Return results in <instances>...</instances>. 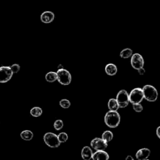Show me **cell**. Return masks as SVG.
Segmentation results:
<instances>
[{"instance_id": "cell-25", "label": "cell", "mask_w": 160, "mask_h": 160, "mask_svg": "<svg viewBox=\"0 0 160 160\" xmlns=\"http://www.w3.org/2000/svg\"><path fill=\"white\" fill-rule=\"evenodd\" d=\"M10 68L13 73H17L20 70V66L18 64H14Z\"/></svg>"}, {"instance_id": "cell-17", "label": "cell", "mask_w": 160, "mask_h": 160, "mask_svg": "<svg viewBox=\"0 0 160 160\" xmlns=\"http://www.w3.org/2000/svg\"><path fill=\"white\" fill-rule=\"evenodd\" d=\"M57 78H58L57 73L55 72H53V71L48 73L45 76L46 80L48 82H50V83H53V82H54L55 81H56Z\"/></svg>"}, {"instance_id": "cell-10", "label": "cell", "mask_w": 160, "mask_h": 160, "mask_svg": "<svg viewBox=\"0 0 160 160\" xmlns=\"http://www.w3.org/2000/svg\"><path fill=\"white\" fill-rule=\"evenodd\" d=\"M151 153L148 148H142L139 150L136 153V158L138 160H145L148 159Z\"/></svg>"}, {"instance_id": "cell-5", "label": "cell", "mask_w": 160, "mask_h": 160, "mask_svg": "<svg viewBox=\"0 0 160 160\" xmlns=\"http://www.w3.org/2000/svg\"><path fill=\"white\" fill-rule=\"evenodd\" d=\"M43 139L46 145L51 148H58L61 144L59 141L58 136L53 133H46L44 135Z\"/></svg>"}, {"instance_id": "cell-2", "label": "cell", "mask_w": 160, "mask_h": 160, "mask_svg": "<svg viewBox=\"0 0 160 160\" xmlns=\"http://www.w3.org/2000/svg\"><path fill=\"white\" fill-rule=\"evenodd\" d=\"M142 90L144 94V98L147 101L150 102H154L156 101L158 97V93L154 86L147 85H145Z\"/></svg>"}, {"instance_id": "cell-16", "label": "cell", "mask_w": 160, "mask_h": 160, "mask_svg": "<svg viewBox=\"0 0 160 160\" xmlns=\"http://www.w3.org/2000/svg\"><path fill=\"white\" fill-rule=\"evenodd\" d=\"M20 136L25 141H30L33 138V133L30 130H25L21 133Z\"/></svg>"}, {"instance_id": "cell-20", "label": "cell", "mask_w": 160, "mask_h": 160, "mask_svg": "<svg viewBox=\"0 0 160 160\" xmlns=\"http://www.w3.org/2000/svg\"><path fill=\"white\" fill-rule=\"evenodd\" d=\"M113 138V134L110 131H106L102 134V139L107 143L111 142Z\"/></svg>"}, {"instance_id": "cell-22", "label": "cell", "mask_w": 160, "mask_h": 160, "mask_svg": "<svg viewBox=\"0 0 160 160\" xmlns=\"http://www.w3.org/2000/svg\"><path fill=\"white\" fill-rule=\"evenodd\" d=\"M63 127V122L62 119H57L54 123V128L56 130L59 131Z\"/></svg>"}, {"instance_id": "cell-12", "label": "cell", "mask_w": 160, "mask_h": 160, "mask_svg": "<svg viewBox=\"0 0 160 160\" xmlns=\"http://www.w3.org/2000/svg\"><path fill=\"white\" fill-rule=\"evenodd\" d=\"M110 156L104 150H98L93 154L92 159L94 160H102V159H108Z\"/></svg>"}, {"instance_id": "cell-1", "label": "cell", "mask_w": 160, "mask_h": 160, "mask_svg": "<svg viewBox=\"0 0 160 160\" xmlns=\"http://www.w3.org/2000/svg\"><path fill=\"white\" fill-rule=\"evenodd\" d=\"M120 120L121 118L117 111L110 110L105 116V124L110 128H116L120 123Z\"/></svg>"}, {"instance_id": "cell-11", "label": "cell", "mask_w": 160, "mask_h": 160, "mask_svg": "<svg viewBox=\"0 0 160 160\" xmlns=\"http://www.w3.org/2000/svg\"><path fill=\"white\" fill-rule=\"evenodd\" d=\"M54 19V14L51 11H45L41 15V20L44 23H50Z\"/></svg>"}, {"instance_id": "cell-3", "label": "cell", "mask_w": 160, "mask_h": 160, "mask_svg": "<svg viewBox=\"0 0 160 160\" xmlns=\"http://www.w3.org/2000/svg\"><path fill=\"white\" fill-rule=\"evenodd\" d=\"M57 73V80L62 85H68L71 82V75L70 73L63 68L59 69Z\"/></svg>"}, {"instance_id": "cell-6", "label": "cell", "mask_w": 160, "mask_h": 160, "mask_svg": "<svg viewBox=\"0 0 160 160\" xmlns=\"http://www.w3.org/2000/svg\"><path fill=\"white\" fill-rule=\"evenodd\" d=\"M116 99L118 102L119 108H125L126 106H128V105L130 103L129 94L125 90H120L116 95Z\"/></svg>"}, {"instance_id": "cell-28", "label": "cell", "mask_w": 160, "mask_h": 160, "mask_svg": "<svg viewBox=\"0 0 160 160\" xmlns=\"http://www.w3.org/2000/svg\"><path fill=\"white\" fill-rule=\"evenodd\" d=\"M126 160H134L133 158L131 156H128L126 158Z\"/></svg>"}, {"instance_id": "cell-8", "label": "cell", "mask_w": 160, "mask_h": 160, "mask_svg": "<svg viewBox=\"0 0 160 160\" xmlns=\"http://www.w3.org/2000/svg\"><path fill=\"white\" fill-rule=\"evenodd\" d=\"M145 64V61L143 56L139 53H134L131 56V66L135 69L138 70L143 67Z\"/></svg>"}, {"instance_id": "cell-27", "label": "cell", "mask_w": 160, "mask_h": 160, "mask_svg": "<svg viewBox=\"0 0 160 160\" xmlns=\"http://www.w3.org/2000/svg\"><path fill=\"white\" fill-rule=\"evenodd\" d=\"M156 135L160 139V126L158 127L156 129Z\"/></svg>"}, {"instance_id": "cell-23", "label": "cell", "mask_w": 160, "mask_h": 160, "mask_svg": "<svg viewBox=\"0 0 160 160\" xmlns=\"http://www.w3.org/2000/svg\"><path fill=\"white\" fill-rule=\"evenodd\" d=\"M59 105L61 106L63 108L66 109V108H68L70 107L71 103L69 100H68L66 99H63L59 102Z\"/></svg>"}, {"instance_id": "cell-19", "label": "cell", "mask_w": 160, "mask_h": 160, "mask_svg": "<svg viewBox=\"0 0 160 160\" xmlns=\"http://www.w3.org/2000/svg\"><path fill=\"white\" fill-rule=\"evenodd\" d=\"M43 113V110L39 107H34L30 111V114L34 117L40 116Z\"/></svg>"}, {"instance_id": "cell-14", "label": "cell", "mask_w": 160, "mask_h": 160, "mask_svg": "<svg viewBox=\"0 0 160 160\" xmlns=\"http://www.w3.org/2000/svg\"><path fill=\"white\" fill-rule=\"evenodd\" d=\"M118 71V68L114 64L109 63L105 67V72L109 76H114Z\"/></svg>"}, {"instance_id": "cell-7", "label": "cell", "mask_w": 160, "mask_h": 160, "mask_svg": "<svg viewBox=\"0 0 160 160\" xmlns=\"http://www.w3.org/2000/svg\"><path fill=\"white\" fill-rule=\"evenodd\" d=\"M13 72L9 66L0 67V83H4L9 82L12 78Z\"/></svg>"}, {"instance_id": "cell-4", "label": "cell", "mask_w": 160, "mask_h": 160, "mask_svg": "<svg viewBox=\"0 0 160 160\" xmlns=\"http://www.w3.org/2000/svg\"><path fill=\"white\" fill-rule=\"evenodd\" d=\"M144 99L143 90L139 88L133 89L129 94L130 102L131 104L140 103Z\"/></svg>"}, {"instance_id": "cell-26", "label": "cell", "mask_w": 160, "mask_h": 160, "mask_svg": "<svg viewBox=\"0 0 160 160\" xmlns=\"http://www.w3.org/2000/svg\"><path fill=\"white\" fill-rule=\"evenodd\" d=\"M138 72L140 75H143L145 73V69L143 67H142L138 70Z\"/></svg>"}, {"instance_id": "cell-24", "label": "cell", "mask_w": 160, "mask_h": 160, "mask_svg": "<svg viewBox=\"0 0 160 160\" xmlns=\"http://www.w3.org/2000/svg\"><path fill=\"white\" fill-rule=\"evenodd\" d=\"M132 105H133V108L136 112L140 113L143 110V107L140 103H134Z\"/></svg>"}, {"instance_id": "cell-21", "label": "cell", "mask_w": 160, "mask_h": 160, "mask_svg": "<svg viewBox=\"0 0 160 160\" xmlns=\"http://www.w3.org/2000/svg\"><path fill=\"white\" fill-rule=\"evenodd\" d=\"M58 139L59 141L60 142V143H65L66 142H67V140L68 139V134L66 133H59L58 135Z\"/></svg>"}, {"instance_id": "cell-9", "label": "cell", "mask_w": 160, "mask_h": 160, "mask_svg": "<svg viewBox=\"0 0 160 160\" xmlns=\"http://www.w3.org/2000/svg\"><path fill=\"white\" fill-rule=\"evenodd\" d=\"M91 146L94 150H105L108 147V143L100 138H95L91 140Z\"/></svg>"}, {"instance_id": "cell-15", "label": "cell", "mask_w": 160, "mask_h": 160, "mask_svg": "<svg viewBox=\"0 0 160 160\" xmlns=\"http://www.w3.org/2000/svg\"><path fill=\"white\" fill-rule=\"evenodd\" d=\"M108 107L111 111H118V110L119 108L118 102L116 99L114 98L110 99L108 103Z\"/></svg>"}, {"instance_id": "cell-13", "label": "cell", "mask_w": 160, "mask_h": 160, "mask_svg": "<svg viewBox=\"0 0 160 160\" xmlns=\"http://www.w3.org/2000/svg\"><path fill=\"white\" fill-rule=\"evenodd\" d=\"M93 151L89 146H85L82 150V157L85 160H90L92 159Z\"/></svg>"}, {"instance_id": "cell-18", "label": "cell", "mask_w": 160, "mask_h": 160, "mask_svg": "<svg viewBox=\"0 0 160 160\" xmlns=\"http://www.w3.org/2000/svg\"><path fill=\"white\" fill-rule=\"evenodd\" d=\"M133 54V50L130 48H125L123 50L121 53H120V57L123 58V59H126L130 57H131Z\"/></svg>"}]
</instances>
